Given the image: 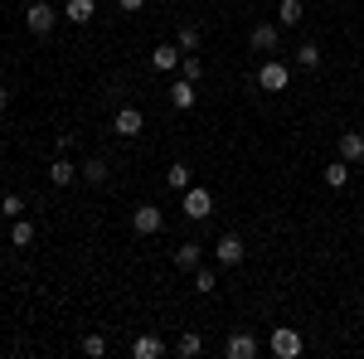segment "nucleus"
<instances>
[{
    "mask_svg": "<svg viewBox=\"0 0 364 359\" xmlns=\"http://www.w3.org/2000/svg\"><path fill=\"white\" fill-rule=\"evenodd\" d=\"M180 209H185V219L204 223L209 214H214V194L204 190V185H190V190H185V199H180Z\"/></svg>",
    "mask_w": 364,
    "mask_h": 359,
    "instance_id": "nucleus-1",
    "label": "nucleus"
},
{
    "mask_svg": "<svg viewBox=\"0 0 364 359\" xmlns=\"http://www.w3.org/2000/svg\"><path fill=\"white\" fill-rule=\"evenodd\" d=\"M287 83H291V68H287L282 58H267V63L257 68V87H262V92H287Z\"/></svg>",
    "mask_w": 364,
    "mask_h": 359,
    "instance_id": "nucleus-2",
    "label": "nucleus"
},
{
    "mask_svg": "<svg viewBox=\"0 0 364 359\" xmlns=\"http://www.w3.org/2000/svg\"><path fill=\"white\" fill-rule=\"evenodd\" d=\"M243 257H248V243H243L238 233H224V238L214 243V262H219V267H243Z\"/></svg>",
    "mask_w": 364,
    "mask_h": 359,
    "instance_id": "nucleus-3",
    "label": "nucleus"
},
{
    "mask_svg": "<svg viewBox=\"0 0 364 359\" xmlns=\"http://www.w3.org/2000/svg\"><path fill=\"white\" fill-rule=\"evenodd\" d=\"M267 345H272V355H277V359H296L301 350H306V340H301V331H291V326H277Z\"/></svg>",
    "mask_w": 364,
    "mask_h": 359,
    "instance_id": "nucleus-4",
    "label": "nucleus"
},
{
    "mask_svg": "<svg viewBox=\"0 0 364 359\" xmlns=\"http://www.w3.org/2000/svg\"><path fill=\"white\" fill-rule=\"evenodd\" d=\"M161 228H166V214H161L156 204H136V209H132V233L151 238V233H161Z\"/></svg>",
    "mask_w": 364,
    "mask_h": 359,
    "instance_id": "nucleus-5",
    "label": "nucleus"
},
{
    "mask_svg": "<svg viewBox=\"0 0 364 359\" xmlns=\"http://www.w3.org/2000/svg\"><path fill=\"white\" fill-rule=\"evenodd\" d=\"M248 49L252 54H277L282 49V25H252L248 29Z\"/></svg>",
    "mask_w": 364,
    "mask_h": 359,
    "instance_id": "nucleus-6",
    "label": "nucleus"
},
{
    "mask_svg": "<svg viewBox=\"0 0 364 359\" xmlns=\"http://www.w3.org/2000/svg\"><path fill=\"white\" fill-rule=\"evenodd\" d=\"M54 5H49V0H34V5H29L25 10V25H29V34H54Z\"/></svg>",
    "mask_w": 364,
    "mask_h": 359,
    "instance_id": "nucleus-7",
    "label": "nucleus"
},
{
    "mask_svg": "<svg viewBox=\"0 0 364 359\" xmlns=\"http://www.w3.org/2000/svg\"><path fill=\"white\" fill-rule=\"evenodd\" d=\"M180 58H185L180 44H156V49H151V68H156V73H180Z\"/></svg>",
    "mask_w": 364,
    "mask_h": 359,
    "instance_id": "nucleus-8",
    "label": "nucleus"
},
{
    "mask_svg": "<svg viewBox=\"0 0 364 359\" xmlns=\"http://www.w3.org/2000/svg\"><path fill=\"white\" fill-rule=\"evenodd\" d=\"M141 127H146L141 107H117V117H112V132H117V136H141Z\"/></svg>",
    "mask_w": 364,
    "mask_h": 359,
    "instance_id": "nucleus-9",
    "label": "nucleus"
},
{
    "mask_svg": "<svg viewBox=\"0 0 364 359\" xmlns=\"http://www.w3.org/2000/svg\"><path fill=\"white\" fill-rule=\"evenodd\" d=\"M132 359H166V340L161 335H136L132 340Z\"/></svg>",
    "mask_w": 364,
    "mask_h": 359,
    "instance_id": "nucleus-10",
    "label": "nucleus"
},
{
    "mask_svg": "<svg viewBox=\"0 0 364 359\" xmlns=\"http://www.w3.org/2000/svg\"><path fill=\"white\" fill-rule=\"evenodd\" d=\"M224 355H228V359H252V355H257V340H252V331H238V335H228Z\"/></svg>",
    "mask_w": 364,
    "mask_h": 359,
    "instance_id": "nucleus-11",
    "label": "nucleus"
},
{
    "mask_svg": "<svg viewBox=\"0 0 364 359\" xmlns=\"http://www.w3.org/2000/svg\"><path fill=\"white\" fill-rule=\"evenodd\" d=\"M195 97H199V87L190 83V78H175V83H170V107L190 112V107H195Z\"/></svg>",
    "mask_w": 364,
    "mask_h": 359,
    "instance_id": "nucleus-12",
    "label": "nucleus"
},
{
    "mask_svg": "<svg viewBox=\"0 0 364 359\" xmlns=\"http://www.w3.org/2000/svg\"><path fill=\"white\" fill-rule=\"evenodd\" d=\"M73 180H78V166H73L68 156H54V166H49V185L63 190V185H73Z\"/></svg>",
    "mask_w": 364,
    "mask_h": 359,
    "instance_id": "nucleus-13",
    "label": "nucleus"
},
{
    "mask_svg": "<svg viewBox=\"0 0 364 359\" xmlns=\"http://www.w3.org/2000/svg\"><path fill=\"white\" fill-rule=\"evenodd\" d=\"M340 161H364V132H340Z\"/></svg>",
    "mask_w": 364,
    "mask_h": 359,
    "instance_id": "nucleus-14",
    "label": "nucleus"
},
{
    "mask_svg": "<svg viewBox=\"0 0 364 359\" xmlns=\"http://www.w3.org/2000/svg\"><path fill=\"white\" fill-rule=\"evenodd\" d=\"M92 15H97L92 0H68V5H63V20H68V25H92Z\"/></svg>",
    "mask_w": 364,
    "mask_h": 359,
    "instance_id": "nucleus-15",
    "label": "nucleus"
},
{
    "mask_svg": "<svg viewBox=\"0 0 364 359\" xmlns=\"http://www.w3.org/2000/svg\"><path fill=\"white\" fill-rule=\"evenodd\" d=\"M301 20H306V5H301V0H282L277 5V25L282 29H296Z\"/></svg>",
    "mask_w": 364,
    "mask_h": 359,
    "instance_id": "nucleus-16",
    "label": "nucleus"
},
{
    "mask_svg": "<svg viewBox=\"0 0 364 359\" xmlns=\"http://www.w3.org/2000/svg\"><path fill=\"white\" fill-rule=\"evenodd\" d=\"M5 233H10V248H29V243H34V223H29L25 214H20V219H10Z\"/></svg>",
    "mask_w": 364,
    "mask_h": 359,
    "instance_id": "nucleus-17",
    "label": "nucleus"
},
{
    "mask_svg": "<svg viewBox=\"0 0 364 359\" xmlns=\"http://www.w3.org/2000/svg\"><path fill=\"white\" fill-rule=\"evenodd\" d=\"M199 262H204V248H199V243H180V248H175V267H180V272H195Z\"/></svg>",
    "mask_w": 364,
    "mask_h": 359,
    "instance_id": "nucleus-18",
    "label": "nucleus"
},
{
    "mask_svg": "<svg viewBox=\"0 0 364 359\" xmlns=\"http://www.w3.org/2000/svg\"><path fill=\"white\" fill-rule=\"evenodd\" d=\"M190 277H195V291H199V296H214V291H219V277H214V267H204V262H199Z\"/></svg>",
    "mask_w": 364,
    "mask_h": 359,
    "instance_id": "nucleus-19",
    "label": "nucleus"
},
{
    "mask_svg": "<svg viewBox=\"0 0 364 359\" xmlns=\"http://www.w3.org/2000/svg\"><path fill=\"white\" fill-rule=\"evenodd\" d=\"M78 175H83L87 185H102V180H107V161H102V156H92V161L78 166Z\"/></svg>",
    "mask_w": 364,
    "mask_h": 359,
    "instance_id": "nucleus-20",
    "label": "nucleus"
},
{
    "mask_svg": "<svg viewBox=\"0 0 364 359\" xmlns=\"http://www.w3.org/2000/svg\"><path fill=\"white\" fill-rule=\"evenodd\" d=\"M175 355H180V359H199V355H204V340H199L195 331L180 335V340H175Z\"/></svg>",
    "mask_w": 364,
    "mask_h": 359,
    "instance_id": "nucleus-21",
    "label": "nucleus"
},
{
    "mask_svg": "<svg viewBox=\"0 0 364 359\" xmlns=\"http://www.w3.org/2000/svg\"><path fill=\"white\" fill-rule=\"evenodd\" d=\"M326 185H331V190H345V185H350V161H331V166H326Z\"/></svg>",
    "mask_w": 364,
    "mask_h": 359,
    "instance_id": "nucleus-22",
    "label": "nucleus"
},
{
    "mask_svg": "<svg viewBox=\"0 0 364 359\" xmlns=\"http://www.w3.org/2000/svg\"><path fill=\"white\" fill-rule=\"evenodd\" d=\"M204 73H209V68H204V58H199V54H185V58H180V78H190V83H199Z\"/></svg>",
    "mask_w": 364,
    "mask_h": 359,
    "instance_id": "nucleus-23",
    "label": "nucleus"
},
{
    "mask_svg": "<svg viewBox=\"0 0 364 359\" xmlns=\"http://www.w3.org/2000/svg\"><path fill=\"white\" fill-rule=\"evenodd\" d=\"M296 63H301V68H311V73H316V68H321V44H316V39H306V44H301V49H296Z\"/></svg>",
    "mask_w": 364,
    "mask_h": 359,
    "instance_id": "nucleus-24",
    "label": "nucleus"
},
{
    "mask_svg": "<svg viewBox=\"0 0 364 359\" xmlns=\"http://www.w3.org/2000/svg\"><path fill=\"white\" fill-rule=\"evenodd\" d=\"M166 185H170V190H180V194H185V190H190V166H180V161H175V166L166 170Z\"/></svg>",
    "mask_w": 364,
    "mask_h": 359,
    "instance_id": "nucleus-25",
    "label": "nucleus"
},
{
    "mask_svg": "<svg viewBox=\"0 0 364 359\" xmlns=\"http://www.w3.org/2000/svg\"><path fill=\"white\" fill-rule=\"evenodd\" d=\"M83 355L87 359H102V355H107V335H83Z\"/></svg>",
    "mask_w": 364,
    "mask_h": 359,
    "instance_id": "nucleus-26",
    "label": "nucleus"
},
{
    "mask_svg": "<svg viewBox=\"0 0 364 359\" xmlns=\"http://www.w3.org/2000/svg\"><path fill=\"white\" fill-rule=\"evenodd\" d=\"M0 214H5V219H20V214H25V199H20V194H5V199H0Z\"/></svg>",
    "mask_w": 364,
    "mask_h": 359,
    "instance_id": "nucleus-27",
    "label": "nucleus"
},
{
    "mask_svg": "<svg viewBox=\"0 0 364 359\" xmlns=\"http://www.w3.org/2000/svg\"><path fill=\"white\" fill-rule=\"evenodd\" d=\"M175 44H180L185 54H195V49H199V25H185V29H180V39H175Z\"/></svg>",
    "mask_w": 364,
    "mask_h": 359,
    "instance_id": "nucleus-28",
    "label": "nucleus"
},
{
    "mask_svg": "<svg viewBox=\"0 0 364 359\" xmlns=\"http://www.w3.org/2000/svg\"><path fill=\"white\" fill-rule=\"evenodd\" d=\"M117 5H122L127 15H136V10H146V0H117Z\"/></svg>",
    "mask_w": 364,
    "mask_h": 359,
    "instance_id": "nucleus-29",
    "label": "nucleus"
},
{
    "mask_svg": "<svg viewBox=\"0 0 364 359\" xmlns=\"http://www.w3.org/2000/svg\"><path fill=\"white\" fill-rule=\"evenodd\" d=\"M5 107H10V87L0 83V112H5Z\"/></svg>",
    "mask_w": 364,
    "mask_h": 359,
    "instance_id": "nucleus-30",
    "label": "nucleus"
},
{
    "mask_svg": "<svg viewBox=\"0 0 364 359\" xmlns=\"http://www.w3.org/2000/svg\"><path fill=\"white\" fill-rule=\"evenodd\" d=\"M5 243H10V233H5V228H0V248H5Z\"/></svg>",
    "mask_w": 364,
    "mask_h": 359,
    "instance_id": "nucleus-31",
    "label": "nucleus"
},
{
    "mask_svg": "<svg viewBox=\"0 0 364 359\" xmlns=\"http://www.w3.org/2000/svg\"><path fill=\"white\" fill-rule=\"evenodd\" d=\"M340 5H345V0H340Z\"/></svg>",
    "mask_w": 364,
    "mask_h": 359,
    "instance_id": "nucleus-32",
    "label": "nucleus"
}]
</instances>
